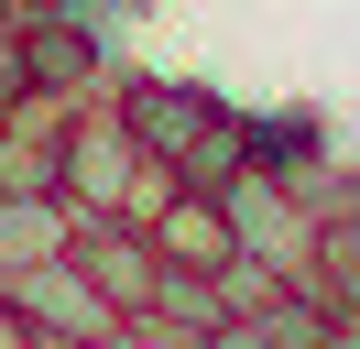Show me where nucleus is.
Wrapping results in <instances>:
<instances>
[{
    "mask_svg": "<svg viewBox=\"0 0 360 349\" xmlns=\"http://www.w3.org/2000/svg\"><path fill=\"white\" fill-rule=\"evenodd\" d=\"M66 240H77V208H66V196L0 186V284L22 273V262H66Z\"/></svg>",
    "mask_w": 360,
    "mask_h": 349,
    "instance_id": "obj_7",
    "label": "nucleus"
},
{
    "mask_svg": "<svg viewBox=\"0 0 360 349\" xmlns=\"http://www.w3.org/2000/svg\"><path fill=\"white\" fill-rule=\"evenodd\" d=\"M98 349H175V338H164V327H110Z\"/></svg>",
    "mask_w": 360,
    "mask_h": 349,
    "instance_id": "obj_8",
    "label": "nucleus"
},
{
    "mask_svg": "<svg viewBox=\"0 0 360 349\" xmlns=\"http://www.w3.org/2000/svg\"><path fill=\"white\" fill-rule=\"evenodd\" d=\"M110 11H153V0H110Z\"/></svg>",
    "mask_w": 360,
    "mask_h": 349,
    "instance_id": "obj_10",
    "label": "nucleus"
},
{
    "mask_svg": "<svg viewBox=\"0 0 360 349\" xmlns=\"http://www.w3.org/2000/svg\"><path fill=\"white\" fill-rule=\"evenodd\" d=\"M66 262L98 284V295H110V317H120V327H142V317H153V284H164V262H153V240H142V218H77Z\"/></svg>",
    "mask_w": 360,
    "mask_h": 349,
    "instance_id": "obj_5",
    "label": "nucleus"
},
{
    "mask_svg": "<svg viewBox=\"0 0 360 349\" xmlns=\"http://www.w3.org/2000/svg\"><path fill=\"white\" fill-rule=\"evenodd\" d=\"M110 0L88 11H22V99H55V109H88L110 99Z\"/></svg>",
    "mask_w": 360,
    "mask_h": 349,
    "instance_id": "obj_2",
    "label": "nucleus"
},
{
    "mask_svg": "<svg viewBox=\"0 0 360 349\" xmlns=\"http://www.w3.org/2000/svg\"><path fill=\"white\" fill-rule=\"evenodd\" d=\"M110 120L131 131V142H142V164L175 186V164H186V153H197L207 131L229 120V99H219V87H197V77H142V65H120V77H110Z\"/></svg>",
    "mask_w": 360,
    "mask_h": 349,
    "instance_id": "obj_3",
    "label": "nucleus"
},
{
    "mask_svg": "<svg viewBox=\"0 0 360 349\" xmlns=\"http://www.w3.org/2000/svg\"><path fill=\"white\" fill-rule=\"evenodd\" d=\"M22 11H88V0H22Z\"/></svg>",
    "mask_w": 360,
    "mask_h": 349,
    "instance_id": "obj_9",
    "label": "nucleus"
},
{
    "mask_svg": "<svg viewBox=\"0 0 360 349\" xmlns=\"http://www.w3.org/2000/svg\"><path fill=\"white\" fill-rule=\"evenodd\" d=\"M142 240H153V262H164V273H229V262H240L229 208H219V196H197V186H153Z\"/></svg>",
    "mask_w": 360,
    "mask_h": 349,
    "instance_id": "obj_6",
    "label": "nucleus"
},
{
    "mask_svg": "<svg viewBox=\"0 0 360 349\" xmlns=\"http://www.w3.org/2000/svg\"><path fill=\"white\" fill-rule=\"evenodd\" d=\"M0 305H11V327H22V338H77V349H98V338L120 327L110 295H98L77 262H22V273L0 284Z\"/></svg>",
    "mask_w": 360,
    "mask_h": 349,
    "instance_id": "obj_4",
    "label": "nucleus"
},
{
    "mask_svg": "<svg viewBox=\"0 0 360 349\" xmlns=\"http://www.w3.org/2000/svg\"><path fill=\"white\" fill-rule=\"evenodd\" d=\"M153 186H164V174L142 164V142L110 120V99L66 109V142H55V196H66L77 218H142V208H153Z\"/></svg>",
    "mask_w": 360,
    "mask_h": 349,
    "instance_id": "obj_1",
    "label": "nucleus"
}]
</instances>
